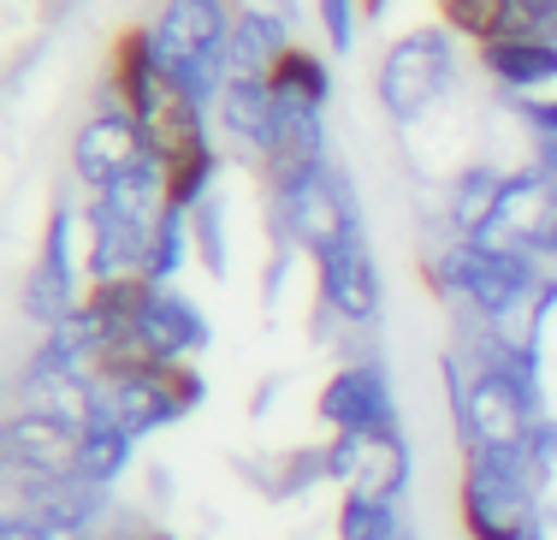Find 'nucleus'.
I'll use <instances>...</instances> for the list:
<instances>
[{
    "instance_id": "1",
    "label": "nucleus",
    "mask_w": 557,
    "mask_h": 540,
    "mask_svg": "<svg viewBox=\"0 0 557 540\" xmlns=\"http://www.w3.org/2000/svg\"><path fill=\"white\" fill-rule=\"evenodd\" d=\"M108 89L131 108V120H137L143 143H149V155L161 167H172L178 155H190V149H202V143H214V113L196 108V101L178 89V77L154 60L149 30H143V24L113 42Z\"/></svg>"
},
{
    "instance_id": "2",
    "label": "nucleus",
    "mask_w": 557,
    "mask_h": 540,
    "mask_svg": "<svg viewBox=\"0 0 557 540\" xmlns=\"http://www.w3.org/2000/svg\"><path fill=\"white\" fill-rule=\"evenodd\" d=\"M546 261H534L528 249H504L486 238H450L428 256V285L445 309L462 315V327H486L504 309H516L540 280H546Z\"/></svg>"
},
{
    "instance_id": "3",
    "label": "nucleus",
    "mask_w": 557,
    "mask_h": 540,
    "mask_svg": "<svg viewBox=\"0 0 557 540\" xmlns=\"http://www.w3.org/2000/svg\"><path fill=\"white\" fill-rule=\"evenodd\" d=\"M143 30H149L154 60L178 77L184 96L214 113L225 77H232V30H237L232 0H161Z\"/></svg>"
},
{
    "instance_id": "4",
    "label": "nucleus",
    "mask_w": 557,
    "mask_h": 540,
    "mask_svg": "<svg viewBox=\"0 0 557 540\" xmlns=\"http://www.w3.org/2000/svg\"><path fill=\"white\" fill-rule=\"evenodd\" d=\"M552 476L534 464L528 445L516 452H462V481H457V511L469 540H522L540 529V493Z\"/></svg>"
},
{
    "instance_id": "5",
    "label": "nucleus",
    "mask_w": 557,
    "mask_h": 540,
    "mask_svg": "<svg viewBox=\"0 0 557 540\" xmlns=\"http://www.w3.org/2000/svg\"><path fill=\"white\" fill-rule=\"evenodd\" d=\"M457 72H462V36H450L440 19L392 36L386 54H380V72H374L380 113H386L397 131L421 125L450 89H457Z\"/></svg>"
},
{
    "instance_id": "6",
    "label": "nucleus",
    "mask_w": 557,
    "mask_h": 540,
    "mask_svg": "<svg viewBox=\"0 0 557 540\" xmlns=\"http://www.w3.org/2000/svg\"><path fill=\"white\" fill-rule=\"evenodd\" d=\"M89 297V273H84V214L72 202H54L48 208V232H42V249H36L30 273L18 285V309L36 333L60 327L65 315H77Z\"/></svg>"
},
{
    "instance_id": "7",
    "label": "nucleus",
    "mask_w": 557,
    "mask_h": 540,
    "mask_svg": "<svg viewBox=\"0 0 557 540\" xmlns=\"http://www.w3.org/2000/svg\"><path fill=\"white\" fill-rule=\"evenodd\" d=\"M208 398V380L196 363H161V368H143V375H125V380H101V398L96 410L119 421L131 440H149V433L172 428Z\"/></svg>"
},
{
    "instance_id": "8",
    "label": "nucleus",
    "mask_w": 557,
    "mask_h": 540,
    "mask_svg": "<svg viewBox=\"0 0 557 540\" xmlns=\"http://www.w3.org/2000/svg\"><path fill=\"white\" fill-rule=\"evenodd\" d=\"M314 292H321V309L344 327H374L380 309H386V285H380V261L374 244H368V226H350L338 238H326L314 249Z\"/></svg>"
},
{
    "instance_id": "9",
    "label": "nucleus",
    "mask_w": 557,
    "mask_h": 540,
    "mask_svg": "<svg viewBox=\"0 0 557 540\" xmlns=\"http://www.w3.org/2000/svg\"><path fill=\"white\" fill-rule=\"evenodd\" d=\"M416 457H409L404 428H380V433H344L326 445V481H338L344 493H368V499H397L404 505Z\"/></svg>"
},
{
    "instance_id": "10",
    "label": "nucleus",
    "mask_w": 557,
    "mask_h": 540,
    "mask_svg": "<svg viewBox=\"0 0 557 540\" xmlns=\"http://www.w3.org/2000/svg\"><path fill=\"white\" fill-rule=\"evenodd\" d=\"M314 416H321V428L333 440L397 428V392H392L386 363H338L321 380V392H314Z\"/></svg>"
},
{
    "instance_id": "11",
    "label": "nucleus",
    "mask_w": 557,
    "mask_h": 540,
    "mask_svg": "<svg viewBox=\"0 0 557 540\" xmlns=\"http://www.w3.org/2000/svg\"><path fill=\"white\" fill-rule=\"evenodd\" d=\"M143 155H149V143H143L137 120H131V108L108 89V96L96 101V113H89L72 137V179L96 196V191H108L113 179H125Z\"/></svg>"
},
{
    "instance_id": "12",
    "label": "nucleus",
    "mask_w": 557,
    "mask_h": 540,
    "mask_svg": "<svg viewBox=\"0 0 557 540\" xmlns=\"http://www.w3.org/2000/svg\"><path fill=\"white\" fill-rule=\"evenodd\" d=\"M113 487L77 481V476H36V481H12V511L30 523H42L60 540H89L101 523L113 517Z\"/></svg>"
},
{
    "instance_id": "13",
    "label": "nucleus",
    "mask_w": 557,
    "mask_h": 540,
    "mask_svg": "<svg viewBox=\"0 0 557 540\" xmlns=\"http://www.w3.org/2000/svg\"><path fill=\"white\" fill-rule=\"evenodd\" d=\"M214 131L232 143L237 155L261 167V155L273 149L278 137V96H273V77H225L220 101H214Z\"/></svg>"
},
{
    "instance_id": "14",
    "label": "nucleus",
    "mask_w": 557,
    "mask_h": 540,
    "mask_svg": "<svg viewBox=\"0 0 557 540\" xmlns=\"http://www.w3.org/2000/svg\"><path fill=\"white\" fill-rule=\"evenodd\" d=\"M77 440L84 433L42 410H12L7 416V469L12 481H36V476H72L77 464Z\"/></svg>"
},
{
    "instance_id": "15",
    "label": "nucleus",
    "mask_w": 557,
    "mask_h": 540,
    "mask_svg": "<svg viewBox=\"0 0 557 540\" xmlns=\"http://www.w3.org/2000/svg\"><path fill=\"white\" fill-rule=\"evenodd\" d=\"M552 208H557V184L540 173V167H516L510 184H504V202H498L493 226H486L481 238L504 244V249H528V256H534L540 238H546V226H552Z\"/></svg>"
},
{
    "instance_id": "16",
    "label": "nucleus",
    "mask_w": 557,
    "mask_h": 540,
    "mask_svg": "<svg viewBox=\"0 0 557 540\" xmlns=\"http://www.w3.org/2000/svg\"><path fill=\"white\" fill-rule=\"evenodd\" d=\"M297 48V12L285 0H244L232 30V77H273V65Z\"/></svg>"
},
{
    "instance_id": "17",
    "label": "nucleus",
    "mask_w": 557,
    "mask_h": 540,
    "mask_svg": "<svg viewBox=\"0 0 557 540\" xmlns=\"http://www.w3.org/2000/svg\"><path fill=\"white\" fill-rule=\"evenodd\" d=\"M481 72L493 77L504 96H552L557 89V42H528V36H493L486 48H474Z\"/></svg>"
},
{
    "instance_id": "18",
    "label": "nucleus",
    "mask_w": 557,
    "mask_h": 540,
    "mask_svg": "<svg viewBox=\"0 0 557 540\" xmlns=\"http://www.w3.org/2000/svg\"><path fill=\"white\" fill-rule=\"evenodd\" d=\"M504 184H510V173L493 167V161H469L445 184V220H450L457 238H481V232L493 226V214L504 202Z\"/></svg>"
},
{
    "instance_id": "19",
    "label": "nucleus",
    "mask_w": 557,
    "mask_h": 540,
    "mask_svg": "<svg viewBox=\"0 0 557 540\" xmlns=\"http://www.w3.org/2000/svg\"><path fill=\"white\" fill-rule=\"evenodd\" d=\"M273 96H278V108L326 113V101H333V65H326L321 48H309V42L290 48V54L273 65Z\"/></svg>"
},
{
    "instance_id": "20",
    "label": "nucleus",
    "mask_w": 557,
    "mask_h": 540,
    "mask_svg": "<svg viewBox=\"0 0 557 540\" xmlns=\"http://www.w3.org/2000/svg\"><path fill=\"white\" fill-rule=\"evenodd\" d=\"M137 445L143 440H131L119 421L108 416H89V428H84V440H77V464H72V476L77 481H96V487H113L119 476L131 469V457H137Z\"/></svg>"
},
{
    "instance_id": "21",
    "label": "nucleus",
    "mask_w": 557,
    "mask_h": 540,
    "mask_svg": "<svg viewBox=\"0 0 557 540\" xmlns=\"http://www.w3.org/2000/svg\"><path fill=\"white\" fill-rule=\"evenodd\" d=\"M428 7L469 48H486L493 36H504V19H510V0H428Z\"/></svg>"
},
{
    "instance_id": "22",
    "label": "nucleus",
    "mask_w": 557,
    "mask_h": 540,
    "mask_svg": "<svg viewBox=\"0 0 557 540\" xmlns=\"http://www.w3.org/2000/svg\"><path fill=\"white\" fill-rule=\"evenodd\" d=\"M214 179H220V143H202V149L178 155L166 167V202L190 214V208H202L214 196Z\"/></svg>"
},
{
    "instance_id": "23",
    "label": "nucleus",
    "mask_w": 557,
    "mask_h": 540,
    "mask_svg": "<svg viewBox=\"0 0 557 540\" xmlns=\"http://www.w3.org/2000/svg\"><path fill=\"white\" fill-rule=\"evenodd\" d=\"M409 523L397 511V499H368V493H344L338 499V540H397Z\"/></svg>"
},
{
    "instance_id": "24",
    "label": "nucleus",
    "mask_w": 557,
    "mask_h": 540,
    "mask_svg": "<svg viewBox=\"0 0 557 540\" xmlns=\"http://www.w3.org/2000/svg\"><path fill=\"white\" fill-rule=\"evenodd\" d=\"M196 256V232H190V214L184 208H166L161 226H154V244H149V280L154 285H172L184 273V261Z\"/></svg>"
},
{
    "instance_id": "25",
    "label": "nucleus",
    "mask_w": 557,
    "mask_h": 540,
    "mask_svg": "<svg viewBox=\"0 0 557 540\" xmlns=\"http://www.w3.org/2000/svg\"><path fill=\"white\" fill-rule=\"evenodd\" d=\"M190 232H196V261H202L214 280H225L232 268V238H225V196L214 191L202 208H190Z\"/></svg>"
},
{
    "instance_id": "26",
    "label": "nucleus",
    "mask_w": 557,
    "mask_h": 540,
    "mask_svg": "<svg viewBox=\"0 0 557 540\" xmlns=\"http://www.w3.org/2000/svg\"><path fill=\"white\" fill-rule=\"evenodd\" d=\"M314 19H321V36H326V54H350L356 48V30H362V0H314Z\"/></svg>"
},
{
    "instance_id": "27",
    "label": "nucleus",
    "mask_w": 557,
    "mask_h": 540,
    "mask_svg": "<svg viewBox=\"0 0 557 540\" xmlns=\"http://www.w3.org/2000/svg\"><path fill=\"white\" fill-rule=\"evenodd\" d=\"M504 36H528V42H557V0H510Z\"/></svg>"
},
{
    "instance_id": "28",
    "label": "nucleus",
    "mask_w": 557,
    "mask_h": 540,
    "mask_svg": "<svg viewBox=\"0 0 557 540\" xmlns=\"http://www.w3.org/2000/svg\"><path fill=\"white\" fill-rule=\"evenodd\" d=\"M89 540H178V535L161 529L154 517H137V511H113V517L101 523V529L89 535Z\"/></svg>"
},
{
    "instance_id": "29",
    "label": "nucleus",
    "mask_w": 557,
    "mask_h": 540,
    "mask_svg": "<svg viewBox=\"0 0 557 540\" xmlns=\"http://www.w3.org/2000/svg\"><path fill=\"white\" fill-rule=\"evenodd\" d=\"M516 113H522V125L534 131V137H557V96H522Z\"/></svg>"
},
{
    "instance_id": "30",
    "label": "nucleus",
    "mask_w": 557,
    "mask_h": 540,
    "mask_svg": "<svg viewBox=\"0 0 557 540\" xmlns=\"http://www.w3.org/2000/svg\"><path fill=\"white\" fill-rule=\"evenodd\" d=\"M546 268H557V208H552V226H546V238H540V249H534Z\"/></svg>"
},
{
    "instance_id": "31",
    "label": "nucleus",
    "mask_w": 557,
    "mask_h": 540,
    "mask_svg": "<svg viewBox=\"0 0 557 540\" xmlns=\"http://www.w3.org/2000/svg\"><path fill=\"white\" fill-rule=\"evenodd\" d=\"M72 7H77V0H42V19H54V24H60Z\"/></svg>"
},
{
    "instance_id": "32",
    "label": "nucleus",
    "mask_w": 557,
    "mask_h": 540,
    "mask_svg": "<svg viewBox=\"0 0 557 540\" xmlns=\"http://www.w3.org/2000/svg\"><path fill=\"white\" fill-rule=\"evenodd\" d=\"M362 12H368V19H380V24H386V12H392V0H362Z\"/></svg>"
},
{
    "instance_id": "33",
    "label": "nucleus",
    "mask_w": 557,
    "mask_h": 540,
    "mask_svg": "<svg viewBox=\"0 0 557 540\" xmlns=\"http://www.w3.org/2000/svg\"><path fill=\"white\" fill-rule=\"evenodd\" d=\"M522 540H546V523H540V529H528V535H522Z\"/></svg>"
},
{
    "instance_id": "34",
    "label": "nucleus",
    "mask_w": 557,
    "mask_h": 540,
    "mask_svg": "<svg viewBox=\"0 0 557 540\" xmlns=\"http://www.w3.org/2000/svg\"><path fill=\"white\" fill-rule=\"evenodd\" d=\"M397 540H416V535H409V529H404V535H397Z\"/></svg>"
},
{
    "instance_id": "35",
    "label": "nucleus",
    "mask_w": 557,
    "mask_h": 540,
    "mask_svg": "<svg viewBox=\"0 0 557 540\" xmlns=\"http://www.w3.org/2000/svg\"><path fill=\"white\" fill-rule=\"evenodd\" d=\"M552 523H557V511H552Z\"/></svg>"
}]
</instances>
